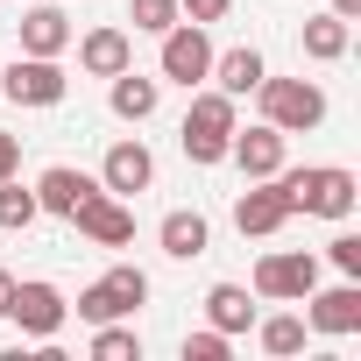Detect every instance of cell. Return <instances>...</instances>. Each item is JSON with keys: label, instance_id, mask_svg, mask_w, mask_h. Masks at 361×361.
<instances>
[{"label": "cell", "instance_id": "6da1fadb", "mask_svg": "<svg viewBox=\"0 0 361 361\" xmlns=\"http://www.w3.org/2000/svg\"><path fill=\"white\" fill-rule=\"evenodd\" d=\"M234 128H241V99H227L220 85H199L192 106H185V128H177V142H185V156H192L199 170H213V163H227Z\"/></svg>", "mask_w": 361, "mask_h": 361}, {"label": "cell", "instance_id": "7a4b0ae2", "mask_svg": "<svg viewBox=\"0 0 361 361\" xmlns=\"http://www.w3.org/2000/svg\"><path fill=\"white\" fill-rule=\"evenodd\" d=\"M255 106H262V121L283 128V135H312V128L326 121V92H319V78H269V71H262Z\"/></svg>", "mask_w": 361, "mask_h": 361}, {"label": "cell", "instance_id": "3957f363", "mask_svg": "<svg viewBox=\"0 0 361 361\" xmlns=\"http://www.w3.org/2000/svg\"><path fill=\"white\" fill-rule=\"evenodd\" d=\"M142 305H149V269L114 262L106 276H92V283L78 290V305H71V312H78L85 326H106V319H135Z\"/></svg>", "mask_w": 361, "mask_h": 361}, {"label": "cell", "instance_id": "277c9868", "mask_svg": "<svg viewBox=\"0 0 361 361\" xmlns=\"http://www.w3.org/2000/svg\"><path fill=\"white\" fill-rule=\"evenodd\" d=\"M156 43H163V50H156V71H163L170 85H185V92L206 85V71H213V36H206L199 22H170Z\"/></svg>", "mask_w": 361, "mask_h": 361}, {"label": "cell", "instance_id": "5b68a950", "mask_svg": "<svg viewBox=\"0 0 361 361\" xmlns=\"http://www.w3.org/2000/svg\"><path fill=\"white\" fill-rule=\"evenodd\" d=\"M312 283H319V255H312V248H269V255L255 262V283H248V290H255L262 305H298Z\"/></svg>", "mask_w": 361, "mask_h": 361}, {"label": "cell", "instance_id": "8992f818", "mask_svg": "<svg viewBox=\"0 0 361 361\" xmlns=\"http://www.w3.org/2000/svg\"><path fill=\"white\" fill-rule=\"evenodd\" d=\"M298 305H305V333H319V340H347V333H361V276H340L333 290L312 283Z\"/></svg>", "mask_w": 361, "mask_h": 361}, {"label": "cell", "instance_id": "52a82bcc", "mask_svg": "<svg viewBox=\"0 0 361 361\" xmlns=\"http://www.w3.org/2000/svg\"><path fill=\"white\" fill-rule=\"evenodd\" d=\"M8 319L29 333V340H57L64 333V319H71V298L50 283V276H15V305H8Z\"/></svg>", "mask_w": 361, "mask_h": 361}, {"label": "cell", "instance_id": "ba28073f", "mask_svg": "<svg viewBox=\"0 0 361 361\" xmlns=\"http://www.w3.org/2000/svg\"><path fill=\"white\" fill-rule=\"evenodd\" d=\"M0 92H8L15 106H64L71 78H64L57 57H15L8 71H0Z\"/></svg>", "mask_w": 361, "mask_h": 361}, {"label": "cell", "instance_id": "9c48e42d", "mask_svg": "<svg viewBox=\"0 0 361 361\" xmlns=\"http://www.w3.org/2000/svg\"><path fill=\"white\" fill-rule=\"evenodd\" d=\"M71 227H78V241H92V248H128V241H135V213H128V199L106 192V185L71 213Z\"/></svg>", "mask_w": 361, "mask_h": 361}, {"label": "cell", "instance_id": "30bf717a", "mask_svg": "<svg viewBox=\"0 0 361 361\" xmlns=\"http://www.w3.org/2000/svg\"><path fill=\"white\" fill-rule=\"evenodd\" d=\"M298 213H290V199H283V185L276 177H255V185L234 199V227L248 234V241H269V234H283Z\"/></svg>", "mask_w": 361, "mask_h": 361}, {"label": "cell", "instance_id": "8fae6325", "mask_svg": "<svg viewBox=\"0 0 361 361\" xmlns=\"http://www.w3.org/2000/svg\"><path fill=\"white\" fill-rule=\"evenodd\" d=\"M283 149H290V135H283V128H269V121H255V128H234L227 163L255 185V177H276V170H283Z\"/></svg>", "mask_w": 361, "mask_h": 361}, {"label": "cell", "instance_id": "7c38bea8", "mask_svg": "<svg viewBox=\"0 0 361 361\" xmlns=\"http://www.w3.org/2000/svg\"><path fill=\"white\" fill-rule=\"evenodd\" d=\"M354 206H361V185H354V170H340V163H312L305 213H319V220L347 227V220H354Z\"/></svg>", "mask_w": 361, "mask_h": 361}, {"label": "cell", "instance_id": "4fadbf2b", "mask_svg": "<svg viewBox=\"0 0 361 361\" xmlns=\"http://www.w3.org/2000/svg\"><path fill=\"white\" fill-rule=\"evenodd\" d=\"M99 185H106V192H121V199L149 192V185H156V156H149V142L121 135V142L106 149V163H99Z\"/></svg>", "mask_w": 361, "mask_h": 361}, {"label": "cell", "instance_id": "5bb4252c", "mask_svg": "<svg viewBox=\"0 0 361 361\" xmlns=\"http://www.w3.org/2000/svg\"><path fill=\"white\" fill-rule=\"evenodd\" d=\"M92 192H99V177H85V170H71V163H50V170L36 177V206H43L50 220H71Z\"/></svg>", "mask_w": 361, "mask_h": 361}, {"label": "cell", "instance_id": "9a60e30c", "mask_svg": "<svg viewBox=\"0 0 361 361\" xmlns=\"http://www.w3.org/2000/svg\"><path fill=\"white\" fill-rule=\"evenodd\" d=\"M106 106H114V121L142 128V121L163 106V78H142V71L128 64V71H114V78H106Z\"/></svg>", "mask_w": 361, "mask_h": 361}, {"label": "cell", "instance_id": "2e32d148", "mask_svg": "<svg viewBox=\"0 0 361 361\" xmlns=\"http://www.w3.org/2000/svg\"><path fill=\"white\" fill-rule=\"evenodd\" d=\"M255 305H262V298H255L248 283H213V290H206V326H220L227 340H241V333H255V319H262Z\"/></svg>", "mask_w": 361, "mask_h": 361}, {"label": "cell", "instance_id": "e0dca14e", "mask_svg": "<svg viewBox=\"0 0 361 361\" xmlns=\"http://www.w3.org/2000/svg\"><path fill=\"white\" fill-rule=\"evenodd\" d=\"M128 64H135V36H128V29H85V36H78V71L114 78V71H128Z\"/></svg>", "mask_w": 361, "mask_h": 361}, {"label": "cell", "instance_id": "ac0fdd59", "mask_svg": "<svg viewBox=\"0 0 361 361\" xmlns=\"http://www.w3.org/2000/svg\"><path fill=\"white\" fill-rule=\"evenodd\" d=\"M262 71H269V64H262V50H255V43H241V50H213L206 85H220L227 99H248V92L262 85Z\"/></svg>", "mask_w": 361, "mask_h": 361}, {"label": "cell", "instance_id": "d6986e66", "mask_svg": "<svg viewBox=\"0 0 361 361\" xmlns=\"http://www.w3.org/2000/svg\"><path fill=\"white\" fill-rule=\"evenodd\" d=\"M156 241H163V255H170V262H199V255L213 248V227H206V213H192V206H177V213H163Z\"/></svg>", "mask_w": 361, "mask_h": 361}, {"label": "cell", "instance_id": "ffe728a7", "mask_svg": "<svg viewBox=\"0 0 361 361\" xmlns=\"http://www.w3.org/2000/svg\"><path fill=\"white\" fill-rule=\"evenodd\" d=\"M64 50H71V22H64V8H57V0L29 8V15H22V57H64Z\"/></svg>", "mask_w": 361, "mask_h": 361}, {"label": "cell", "instance_id": "44dd1931", "mask_svg": "<svg viewBox=\"0 0 361 361\" xmlns=\"http://www.w3.org/2000/svg\"><path fill=\"white\" fill-rule=\"evenodd\" d=\"M347 50H354V22H340L333 8L326 15H305V57L312 64H340Z\"/></svg>", "mask_w": 361, "mask_h": 361}, {"label": "cell", "instance_id": "7402d4cb", "mask_svg": "<svg viewBox=\"0 0 361 361\" xmlns=\"http://www.w3.org/2000/svg\"><path fill=\"white\" fill-rule=\"evenodd\" d=\"M255 340H262V354H276V361L305 354V312H269V319H255Z\"/></svg>", "mask_w": 361, "mask_h": 361}, {"label": "cell", "instance_id": "603a6c76", "mask_svg": "<svg viewBox=\"0 0 361 361\" xmlns=\"http://www.w3.org/2000/svg\"><path fill=\"white\" fill-rule=\"evenodd\" d=\"M36 220H43L36 185H22V177H0V227H8V234H29Z\"/></svg>", "mask_w": 361, "mask_h": 361}, {"label": "cell", "instance_id": "cb8c5ba5", "mask_svg": "<svg viewBox=\"0 0 361 361\" xmlns=\"http://www.w3.org/2000/svg\"><path fill=\"white\" fill-rule=\"evenodd\" d=\"M92 361H142V333H135V326H121V319L92 326Z\"/></svg>", "mask_w": 361, "mask_h": 361}, {"label": "cell", "instance_id": "d4e9b609", "mask_svg": "<svg viewBox=\"0 0 361 361\" xmlns=\"http://www.w3.org/2000/svg\"><path fill=\"white\" fill-rule=\"evenodd\" d=\"M128 22H135V36H163L170 22H185V15H177V0H128Z\"/></svg>", "mask_w": 361, "mask_h": 361}, {"label": "cell", "instance_id": "484cf974", "mask_svg": "<svg viewBox=\"0 0 361 361\" xmlns=\"http://www.w3.org/2000/svg\"><path fill=\"white\" fill-rule=\"evenodd\" d=\"M234 354V340L220 333V326H199V333H185V361H227Z\"/></svg>", "mask_w": 361, "mask_h": 361}, {"label": "cell", "instance_id": "4316f807", "mask_svg": "<svg viewBox=\"0 0 361 361\" xmlns=\"http://www.w3.org/2000/svg\"><path fill=\"white\" fill-rule=\"evenodd\" d=\"M326 255H333V269H340V276H361V234H347V227H340V234L326 241Z\"/></svg>", "mask_w": 361, "mask_h": 361}, {"label": "cell", "instance_id": "83f0119b", "mask_svg": "<svg viewBox=\"0 0 361 361\" xmlns=\"http://www.w3.org/2000/svg\"><path fill=\"white\" fill-rule=\"evenodd\" d=\"M177 15L199 22V29H213V22H227V15H234V0H177Z\"/></svg>", "mask_w": 361, "mask_h": 361}, {"label": "cell", "instance_id": "f1b7e54d", "mask_svg": "<svg viewBox=\"0 0 361 361\" xmlns=\"http://www.w3.org/2000/svg\"><path fill=\"white\" fill-rule=\"evenodd\" d=\"M15 170H22V135L0 128V177H15Z\"/></svg>", "mask_w": 361, "mask_h": 361}, {"label": "cell", "instance_id": "f546056e", "mask_svg": "<svg viewBox=\"0 0 361 361\" xmlns=\"http://www.w3.org/2000/svg\"><path fill=\"white\" fill-rule=\"evenodd\" d=\"M8 305H15V276L0 269V319H8Z\"/></svg>", "mask_w": 361, "mask_h": 361}, {"label": "cell", "instance_id": "4dcf8cb0", "mask_svg": "<svg viewBox=\"0 0 361 361\" xmlns=\"http://www.w3.org/2000/svg\"><path fill=\"white\" fill-rule=\"evenodd\" d=\"M333 15H340V22H354V15H361V0H333Z\"/></svg>", "mask_w": 361, "mask_h": 361}]
</instances>
